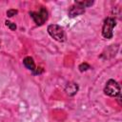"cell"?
<instances>
[{
    "instance_id": "cell-1",
    "label": "cell",
    "mask_w": 122,
    "mask_h": 122,
    "mask_svg": "<svg viewBox=\"0 0 122 122\" xmlns=\"http://www.w3.org/2000/svg\"><path fill=\"white\" fill-rule=\"evenodd\" d=\"M48 32L53 39H55L56 41H59V42H63L66 38L64 30L60 26L55 25V24H51L48 27Z\"/></svg>"
},
{
    "instance_id": "cell-2",
    "label": "cell",
    "mask_w": 122,
    "mask_h": 122,
    "mask_svg": "<svg viewBox=\"0 0 122 122\" xmlns=\"http://www.w3.org/2000/svg\"><path fill=\"white\" fill-rule=\"evenodd\" d=\"M30 15L31 16V18L33 19L35 24L38 26L43 25L48 19V11L43 7H41L37 11H30Z\"/></svg>"
},
{
    "instance_id": "cell-3",
    "label": "cell",
    "mask_w": 122,
    "mask_h": 122,
    "mask_svg": "<svg viewBox=\"0 0 122 122\" xmlns=\"http://www.w3.org/2000/svg\"><path fill=\"white\" fill-rule=\"evenodd\" d=\"M116 23L112 17H107L104 21L103 28H102V34L105 38L110 39L112 37V30L115 27Z\"/></svg>"
},
{
    "instance_id": "cell-4",
    "label": "cell",
    "mask_w": 122,
    "mask_h": 122,
    "mask_svg": "<svg viewBox=\"0 0 122 122\" xmlns=\"http://www.w3.org/2000/svg\"><path fill=\"white\" fill-rule=\"evenodd\" d=\"M104 92L109 96H117L120 93V86L113 79H110L106 83Z\"/></svg>"
},
{
    "instance_id": "cell-5",
    "label": "cell",
    "mask_w": 122,
    "mask_h": 122,
    "mask_svg": "<svg viewBox=\"0 0 122 122\" xmlns=\"http://www.w3.org/2000/svg\"><path fill=\"white\" fill-rule=\"evenodd\" d=\"M85 11V9L82 8L81 6L79 5H73L71 7V9L69 10V15L71 17H75V16H78V15H81L82 13H84Z\"/></svg>"
},
{
    "instance_id": "cell-6",
    "label": "cell",
    "mask_w": 122,
    "mask_h": 122,
    "mask_svg": "<svg viewBox=\"0 0 122 122\" xmlns=\"http://www.w3.org/2000/svg\"><path fill=\"white\" fill-rule=\"evenodd\" d=\"M23 63L25 65V67L30 71H34L35 70V64H34V61L33 59L30 57V56H27L24 58L23 60Z\"/></svg>"
},
{
    "instance_id": "cell-7",
    "label": "cell",
    "mask_w": 122,
    "mask_h": 122,
    "mask_svg": "<svg viewBox=\"0 0 122 122\" xmlns=\"http://www.w3.org/2000/svg\"><path fill=\"white\" fill-rule=\"evenodd\" d=\"M65 91H66L67 94H69V95H73V94H75V93L77 92V91H78V86H77L75 83H70V84L67 85Z\"/></svg>"
},
{
    "instance_id": "cell-8",
    "label": "cell",
    "mask_w": 122,
    "mask_h": 122,
    "mask_svg": "<svg viewBox=\"0 0 122 122\" xmlns=\"http://www.w3.org/2000/svg\"><path fill=\"white\" fill-rule=\"evenodd\" d=\"M92 1H75V4L76 5H79V6H81L82 8H86V7H89V6H91V5H92Z\"/></svg>"
},
{
    "instance_id": "cell-9",
    "label": "cell",
    "mask_w": 122,
    "mask_h": 122,
    "mask_svg": "<svg viewBox=\"0 0 122 122\" xmlns=\"http://www.w3.org/2000/svg\"><path fill=\"white\" fill-rule=\"evenodd\" d=\"M6 26L7 27H9L11 30H16V25L14 24V23H12V22H10V21H8V20H6Z\"/></svg>"
},
{
    "instance_id": "cell-10",
    "label": "cell",
    "mask_w": 122,
    "mask_h": 122,
    "mask_svg": "<svg viewBox=\"0 0 122 122\" xmlns=\"http://www.w3.org/2000/svg\"><path fill=\"white\" fill-rule=\"evenodd\" d=\"M88 69H90V65L87 64V63H82V64L79 65V70H80V71H87Z\"/></svg>"
},
{
    "instance_id": "cell-11",
    "label": "cell",
    "mask_w": 122,
    "mask_h": 122,
    "mask_svg": "<svg viewBox=\"0 0 122 122\" xmlns=\"http://www.w3.org/2000/svg\"><path fill=\"white\" fill-rule=\"evenodd\" d=\"M15 14H17V10H9L7 11V15H8L9 17H12V16L15 15Z\"/></svg>"
},
{
    "instance_id": "cell-12",
    "label": "cell",
    "mask_w": 122,
    "mask_h": 122,
    "mask_svg": "<svg viewBox=\"0 0 122 122\" xmlns=\"http://www.w3.org/2000/svg\"><path fill=\"white\" fill-rule=\"evenodd\" d=\"M42 71H43L42 68H37L36 71H33V73H34V74H38V73H41Z\"/></svg>"
}]
</instances>
